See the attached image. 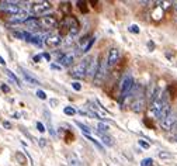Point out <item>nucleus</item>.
<instances>
[{
  "label": "nucleus",
  "instance_id": "412c9836",
  "mask_svg": "<svg viewBox=\"0 0 177 166\" xmlns=\"http://www.w3.org/2000/svg\"><path fill=\"white\" fill-rule=\"evenodd\" d=\"M163 14H165V10H163L160 6H156L152 11V19L156 20V21H159V20L163 17Z\"/></svg>",
  "mask_w": 177,
  "mask_h": 166
},
{
  "label": "nucleus",
  "instance_id": "58836bf2",
  "mask_svg": "<svg viewBox=\"0 0 177 166\" xmlns=\"http://www.w3.org/2000/svg\"><path fill=\"white\" fill-rule=\"evenodd\" d=\"M37 128L40 132H45V125L42 123H37Z\"/></svg>",
  "mask_w": 177,
  "mask_h": 166
},
{
  "label": "nucleus",
  "instance_id": "0eeeda50",
  "mask_svg": "<svg viewBox=\"0 0 177 166\" xmlns=\"http://www.w3.org/2000/svg\"><path fill=\"white\" fill-rule=\"evenodd\" d=\"M159 123H160V127H162L165 131H171V129H174L177 125V114L174 113V111H171L167 117L160 120Z\"/></svg>",
  "mask_w": 177,
  "mask_h": 166
},
{
  "label": "nucleus",
  "instance_id": "dca6fc26",
  "mask_svg": "<svg viewBox=\"0 0 177 166\" xmlns=\"http://www.w3.org/2000/svg\"><path fill=\"white\" fill-rule=\"evenodd\" d=\"M44 116H45V121L48 125V131L52 137H55V131H54V125H52V118H51V113L48 108H44Z\"/></svg>",
  "mask_w": 177,
  "mask_h": 166
},
{
  "label": "nucleus",
  "instance_id": "c03bdc74",
  "mask_svg": "<svg viewBox=\"0 0 177 166\" xmlns=\"http://www.w3.org/2000/svg\"><path fill=\"white\" fill-rule=\"evenodd\" d=\"M51 68H52V69H56V71H59V69H61L62 66H61V65H55V63H52V65H51Z\"/></svg>",
  "mask_w": 177,
  "mask_h": 166
},
{
  "label": "nucleus",
  "instance_id": "09e8293b",
  "mask_svg": "<svg viewBox=\"0 0 177 166\" xmlns=\"http://www.w3.org/2000/svg\"><path fill=\"white\" fill-rule=\"evenodd\" d=\"M174 132H176V141H177V125H176V128H174Z\"/></svg>",
  "mask_w": 177,
  "mask_h": 166
},
{
  "label": "nucleus",
  "instance_id": "72a5a7b5",
  "mask_svg": "<svg viewBox=\"0 0 177 166\" xmlns=\"http://www.w3.org/2000/svg\"><path fill=\"white\" fill-rule=\"evenodd\" d=\"M129 33H135V34H138L139 33V27L138 25H135V24H132V25H129Z\"/></svg>",
  "mask_w": 177,
  "mask_h": 166
},
{
  "label": "nucleus",
  "instance_id": "cd10ccee",
  "mask_svg": "<svg viewBox=\"0 0 177 166\" xmlns=\"http://www.w3.org/2000/svg\"><path fill=\"white\" fill-rule=\"evenodd\" d=\"M75 124H76L77 127H79L80 129H82L84 134H90V127H87V125H84V124H82V123H79V121H75Z\"/></svg>",
  "mask_w": 177,
  "mask_h": 166
},
{
  "label": "nucleus",
  "instance_id": "c756f323",
  "mask_svg": "<svg viewBox=\"0 0 177 166\" xmlns=\"http://www.w3.org/2000/svg\"><path fill=\"white\" fill-rule=\"evenodd\" d=\"M15 158H17V160H19L21 165H27V159H25V156L23 154H20V152H17L15 154Z\"/></svg>",
  "mask_w": 177,
  "mask_h": 166
},
{
  "label": "nucleus",
  "instance_id": "5701e85b",
  "mask_svg": "<svg viewBox=\"0 0 177 166\" xmlns=\"http://www.w3.org/2000/svg\"><path fill=\"white\" fill-rule=\"evenodd\" d=\"M97 137L100 138V141L103 142L104 145H107V146H113V139H111L110 137H107L106 134H100V132H97Z\"/></svg>",
  "mask_w": 177,
  "mask_h": 166
},
{
  "label": "nucleus",
  "instance_id": "de8ad7c7",
  "mask_svg": "<svg viewBox=\"0 0 177 166\" xmlns=\"http://www.w3.org/2000/svg\"><path fill=\"white\" fill-rule=\"evenodd\" d=\"M0 63H2V65H6V62H4V59L2 58V56H0Z\"/></svg>",
  "mask_w": 177,
  "mask_h": 166
},
{
  "label": "nucleus",
  "instance_id": "7c9ffc66",
  "mask_svg": "<svg viewBox=\"0 0 177 166\" xmlns=\"http://www.w3.org/2000/svg\"><path fill=\"white\" fill-rule=\"evenodd\" d=\"M159 158H160V159H171V158H173V155L169 154V152L162 151V152H159Z\"/></svg>",
  "mask_w": 177,
  "mask_h": 166
},
{
  "label": "nucleus",
  "instance_id": "c9c22d12",
  "mask_svg": "<svg viewBox=\"0 0 177 166\" xmlns=\"http://www.w3.org/2000/svg\"><path fill=\"white\" fill-rule=\"evenodd\" d=\"M77 4H79V9L82 10V13H87V7H84V6H86L84 2H79Z\"/></svg>",
  "mask_w": 177,
  "mask_h": 166
},
{
  "label": "nucleus",
  "instance_id": "a211bd4d",
  "mask_svg": "<svg viewBox=\"0 0 177 166\" xmlns=\"http://www.w3.org/2000/svg\"><path fill=\"white\" fill-rule=\"evenodd\" d=\"M66 160H67V163H69V166H83L79 158H77L76 155L70 154V152L66 154Z\"/></svg>",
  "mask_w": 177,
  "mask_h": 166
},
{
  "label": "nucleus",
  "instance_id": "4468645a",
  "mask_svg": "<svg viewBox=\"0 0 177 166\" xmlns=\"http://www.w3.org/2000/svg\"><path fill=\"white\" fill-rule=\"evenodd\" d=\"M131 108L134 113H142L145 110V98L144 96H140V97H135L134 102L131 104Z\"/></svg>",
  "mask_w": 177,
  "mask_h": 166
},
{
  "label": "nucleus",
  "instance_id": "f257e3e1",
  "mask_svg": "<svg viewBox=\"0 0 177 166\" xmlns=\"http://www.w3.org/2000/svg\"><path fill=\"white\" fill-rule=\"evenodd\" d=\"M167 96H169L167 90H165V92H162L159 96H156V97L152 100V103L149 104V114L153 118L159 117V114L162 111L163 106L167 103Z\"/></svg>",
  "mask_w": 177,
  "mask_h": 166
},
{
  "label": "nucleus",
  "instance_id": "b1692460",
  "mask_svg": "<svg viewBox=\"0 0 177 166\" xmlns=\"http://www.w3.org/2000/svg\"><path fill=\"white\" fill-rule=\"evenodd\" d=\"M96 128L98 129L97 132H100V134H107V132L110 131V128H108V125H106V124H103V123H98L97 125H96Z\"/></svg>",
  "mask_w": 177,
  "mask_h": 166
},
{
  "label": "nucleus",
  "instance_id": "79ce46f5",
  "mask_svg": "<svg viewBox=\"0 0 177 166\" xmlns=\"http://www.w3.org/2000/svg\"><path fill=\"white\" fill-rule=\"evenodd\" d=\"M38 141H40V146H41V148H44V146L46 145V142H45V139H44V138H40Z\"/></svg>",
  "mask_w": 177,
  "mask_h": 166
},
{
  "label": "nucleus",
  "instance_id": "7ed1b4c3",
  "mask_svg": "<svg viewBox=\"0 0 177 166\" xmlns=\"http://www.w3.org/2000/svg\"><path fill=\"white\" fill-rule=\"evenodd\" d=\"M107 62L103 61V59H100V62H98V66H97V71H96V75H94V79H93V85L94 86H100V85H103L104 79H106V76H107Z\"/></svg>",
  "mask_w": 177,
  "mask_h": 166
},
{
  "label": "nucleus",
  "instance_id": "37998d69",
  "mask_svg": "<svg viewBox=\"0 0 177 166\" xmlns=\"http://www.w3.org/2000/svg\"><path fill=\"white\" fill-rule=\"evenodd\" d=\"M2 90H3L4 93H9V92H10L9 86H6V85H2Z\"/></svg>",
  "mask_w": 177,
  "mask_h": 166
},
{
  "label": "nucleus",
  "instance_id": "6ab92c4d",
  "mask_svg": "<svg viewBox=\"0 0 177 166\" xmlns=\"http://www.w3.org/2000/svg\"><path fill=\"white\" fill-rule=\"evenodd\" d=\"M13 35L20 38V40H25V41H30L31 37H32V34H30L28 31H13Z\"/></svg>",
  "mask_w": 177,
  "mask_h": 166
},
{
  "label": "nucleus",
  "instance_id": "473e14b6",
  "mask_svg": "<svg viewBox=\"0 0 177 166\" xmlns=\"http://www.w3.org/2000/svg\"><path fill=\"white\" fill-rule=\"evenodd\" d=\"M140 166H153V160L150 158H146V159H144L140 162Z\"/></svg>",
  "mask_w": 177,
  "mask_h": 166
},
{
  "label": "nucleus",
  "instance_id": "4be33fe9",
  "mask_svg": "<svg viewBox=\"0 0 177 166\" xmlns=\"http://www.w3.org/2000/svg\"><path fill=\"white\" fill-rule=\"evenodd\" d=\"M25 25H27L28 30H40V23H38L37 19H28L25 21Z\"/></svg>",
  "mask_w": 177,
  "mask_h": 166
},
{
  "label": "nucleus",
  "instance_id": "aec40b11",
  "mask_svg": "<svg viewBox=\"0 0 177 166\" xmlns=\"http://www.w3.org/2000/svg\"><path fill=\"white\" fill-rule=\"evenodd\" d=\"M171 113V106H170V103H166L165 106H163V108H162V111H160V114H159V121L160 120H163V118H166L169 116V114Z\"/></svg>",
  "mask_w": 177,
  "mask_h": 166
},
{
  "label": "nucleus",
  "instance_id": "ddd939ff",
  "mask_svg": "<svg viewBox=\"0 0 177 166\" xmlns=\"http://www.w3.org/2000/svg\"><path fill=\"white\" fill-rule=\"evenodd\" d=\"M62 44V37L58 33H52V34L45 37V45H48L49 48H55V46Z\"/></svg>",
  "mask_w": 177,
  "mask_h": 166
},
{
  "label": "nucleus",
  "instance_id": "20e7f679",
  "mask_svg": "<svg viewBox=\"0 0 177 166\" xmlns=\"http://www.w3.org/2000/svg\"><path fill=\"white\" fill-rule=\"evenodd\" d=\"M63 23L67 27V35L70 38L77 37V34H79V31H80V25L77 23V20L75 17H72V15H67V17H65Z\"/></svg>",
  "mask_w": 177,
  "mask_h": 166
},
{
  "label": "nucleus",
  "instance_id": "f3484780",
  "mask_svg": "<svg viewBox=\"0 0 177 166\" xmlns=\"http://www.w3.org/2000/svg\"><path fill=\"white\" fill-rule=\"evenodd\" d=\"M20 71H21V73H23V76H24V79L27 80V82L30 83V85H32V86H40V85H41V83L38 82V80L35 79L34 76H31V75L28 73V72L25 71L24 68H20Z\"/></svg>",
  "mask_w": 177,
  "mask_h": 166
},
{
  "label": "nucleus",
  "instance_id": "c85d7f7f",
  "mask_svg": "<svg viewBox=\"0 0 177 166\" xmlns=\"http://www.w3.org/2000/svg\"><path fill=\"white\" fill-rule=\"evenodd\" d=\"M84 137H86V138L88 139V141H92L93 144H94L96 146H97L98 149H100V151H103V146H101V144H100V142H98V141H96V139L93 138V137H90V135H88V134H84Z\"/></svg>",
  "mask_w": 177,
  "mask_h": 166
},
{
  "label": "nucleus",
  "instance_id": "e433bc0d",
  "mask_svg": "<svg viewBox=\"0 0 177 166\" xmlns=\"http://www.w3.org/2000/svg\"><path fill=\"white\" fill-rule=\"evenodd\" d=\"M72 87H73L75 90H77V92H79V90H82V85H80L79 82H73V83H72Z\"/></svg>",
  "mask_w": 177,
  "mask_h": 166
},
{
  "label": "nucleus",
  "instance_id": "393cba45",
  "mask_svg": "<svg viewBox=\"0 0 177 166\" xmlns=\"http://www.w3.org/2000/svg\"><path fill=\"white\" fill-rule=\"evenodd\" d=\"M30 42H32L34 45H37V46H41L42 45V37H41V35H32Z\"/></svg>",
  "mask_w": 177,
  "mask_h": 166
},
{
  "label": "nucleus",
  "instance_id": "a19ab883",
  "mask_svg": "<svg viewBox=\"0 0 177 166\" xmlns=\"http://www.w3.org/2000/svg\"><path fill=\"white\" fill-rule=\"evenodd\" d=\"M3 127H4V128H7V129H10V128H11V124H10L9 121H3Z\"/></svg>",
  "mask_w": 177,
  "mask_h": 166
},
{
  "label": "nucleus",
  "instance_id": "9d476101",
  "mask_svg": "<svg viewBox=\"0 0 177 166\" xmlns=\"http://www.w3.org/2000/svg\"><path fill=\"white\" fill-rule=\"evenodd\" d=\"M97 66H98L97 58H96V56H88L87 58V68H86V77H88V79H92V80L94 79Z\"/></svg>",
  "mask_w": 177,
  "mask_h": 166
},
{
  "label": "nucleus",
  "instance_id": "f03ea898",
  "mask_svg": "<svg viewBox=\"0 0 177 166\" xmlns=\"http://www.w3.org/2000/svg\"><path fill=\"white\" fill-rule=\"evenodd\" d=\"M134 86H135V82L131 75H125L122 77L121 82H119V100L121 102H124V98H127L131 94Z\"/></svg>",
  "mask_w": 177,
  "mask_h": 166
},
{
  "label": "nucleus",
  "instance_id": "49530a36",
  "mask_svg": "<svg viewBox=\"0 0 177 166\" xmlns=\"http://www.w3.org/2000/svg\"><path fill=\"white\" fill-rule=\"evenodd\" d=\"M41 58H42V55H35V56H34V61H35V62H40Z\"/></svg>",
  "mask_w": 177,
  "mask_h": 166
},
{
  "label": "nucleus",
  "instance_id": "39448f33",
  "mask_svg": "<svg viewBox=\"0 0 177 166\" xmlns=\"http://www.w3.org/2000/svg\"><path fill=\"white\" fill-rule=\"evenodd\" d=\"M40 23V27L44 30H54V28H58V20H56L55 15L52 14H44L42 17L38 19Z\"/></svg>",
  "mask_w": 177,
  "mask_h": 166
},
{
  "label": "nucleus",
  "instance_id": "1a4fd4ad",
  "mask_svg": "<svg viewBox=\"0 0 177 166\" xmlns=\"http://www.w3.org/2000/svg\"><path fill=\"white\" fill-rule=\"evenodd\" d=\"M86 68H87V59H83V61H80L77 65H75L70 75L73 77H76V79L86 77Z\"/></svg>",
  "mask_w": 177,
  "mask_h": 166
},
{
  "label": "nucleus",
  "instance_id": "2eb2a0df",
  "mask_svg": "<svg viewBox=\"0 0 177 166\" xmlns=\"http://www.w3.org/2000/svg\"><path fill=\"white\" fill-rule=\"evenodd\" d=\"M27 20H28V15H27V13H25L24 10H21V11H19L17 14L10 15V17H9L10 23H23V21L25 23Z\"/></svg>",
  "mask_w": 177,
  "mask_h": 166
},
{
  "label": "nucleus",
  "instance_id": "9b49d317",
  "mask_svg": "<svg viewBox=\"0 0 177 166\" xmlns=\"http://www.w3.org/2000/svg\"><path fill=\"white\" fill-rule=\"evenodd\" d=\"M0 9L3 10V11H6L7 14H10V15H14L19 11H21V9L17 6L15 2H0Z\"/></svg>",
  "mask_w": 177,
  "mask_h": 166
},
{
  "label": "nucleus",
  "instance_id": "f8f14e48",
  "mask_svg": "<svg viewBox=\"0 0 177 166\" xmlns=\"http://www.w3.org/2000/svg\"><path fill=\"white\" fill-rule=\"evenodd\" d=\"M76 58L77 56L75 52H66L58 59V62L61 63V66H63V68H69V66H72V65L76 62Z\"/></svg>",
  "mask_w": 177,
  "mask_h": 166
},
{
  "label": "nucleus",
  "instance_id": "2f4dec72",
  "mask_svg": "<svg viewBox=\"0 0 177 166\" xmlns=\"http://www.w3.org/2000/svg\"><path fill=\"white\" fill-rule=\"evenodd\" d=\"M63 113L67 114V116H75V114H76V110H75L73 107H69V106H67V107L63 108Z\"/></svg>",
  "mask_w": 177,
  "mask_h": 166
},
{
  "label": "nucleus",
  "instance_id": "ea45409f",
  "mask_svg": "<svg viewBox=\"0 0 177 166\" xmlns=\"http://www.w3.org/2000/svg\"><path fill=\"white\" fill-rule=\"evenodd\" d=\"M69 6H70L69 3H66V4L63 3V4H62V10H63V11H66V13H69V10H70V7H69Z\"/></svg>",
  "mask_w": 177,
  "mask_h": 166
},
{
  "label": "nucleus",
  "instance_id": "bb28decb",
  "mask_svg": "<svg viewBox=\"0 0 177 166\" xmlns=\"http://www.w3.org/2000/svg\"><path fill=\"white\" fill-rule=\"evenodd\" d=\"M6 75H7V76H9V77H10V79H11V80H13V82H14V83H15V85H19V86H20V80H19V77L15 76V75H14V73H13V72H11V71H9V69H7V71H6Z\"/></svg>",
  "mask_w": 177,
  "mask_h": 166
},
{
  "label": "nucleus",
  "instance_id": "6e6552de",
  "mask_svg": "<svg viewBox=\"0 0 177 166\" xmlns=\"http://www.w3.org/2000/svg\"><path fill=\"white\" fill-rule=\"evenodd\" d=\"M119 58H121V54H119V49L118 48H110L108 49V54H107V68H114L117 63H118Z\"/></svg>",
  "mask_w": 177,
  "mask_h": 166
},
{
  "label": "nucleus",
  "instance_id": "8fccbe9b",
  "mask_svg": "<svg viewBox=\"0 0 177 166\" xmlns=\"http://www.w3.org/2000/svg\"><path fill=\"white\" fill-rule=\"evenodd\" d=\"M173 4H174V9H176V10H177V2H174V3H173Z\"/></svg>",
  "mask_w": 177,
  "mask_h": 166
},
{
  "label": "nucleus",
  "instance_id": "a878e982",
  "mask_svg": "<svg viewBox=\"0 0 177 166\" xmlns=\"http://www.w3.org/2000/svg\"><path fill=\"white\" fill-rule=\"evenodd\" d=\"M167 93L171 96V97H176L177 96V83H173L167 87Z\"/></svg>",
  "mask_w": 177,
  "mask_h": 166
},
{
  "label": "nucleus",
  "instance_id": "f704fd0d",
  "mask_svg": "<svg viewBox=\"0 0 177 166\" xmlns=\"http://www.w3.org/2000/svg\"><path fill=\"white\" fill-rule=\"evenodd\" d=\"M37 96L41 98V100H45L46 98V93L44 90H37Z\"/></svg>",
  "mask_w": 177,
  "mask_h": 166
},
{
  "label": "nucleus",
  "instance_id": "4c0bfd02",
  "mask_svg": "<svg viewBox=\"0 0 177 166\" xmlns=\"http://www.w3.org/2000/svg\"><path fill=\"white\" fill-rule=\"evenodd\" d=\"M139 145H140V146H142V148H145V149H148V148L150 146V144H148V142H145L144 139H139Z\"/></svg>",
  "mask_w": 177,
  "mask_h": 166
},
{
  "label": "nucleus",
  "instance_id": "a18cd8bd",
  "mask_svg": "<svg viewBox=\"0 0 177 166\" xmlns=\"http://www.w3.org/2000/svg\"><path fill=\"white\" fill-rule=\"evenodd\" d=\"M42 56L46 59V61H51V55H49V54H42Z\"/></svg>",
  "mask_w": 177,
  "mask_h": 166
},
{
  "label": "nucleus",
  "instance_id": "423d86ee",
  "mask_svg": "<svg viewBox=\"0 0 177 166\" xmlns=\"http://www.w3.org/2000/svg\"><path fill=\"white\" fill-rule=\"evenodd\" d=\"M52 9L49 2H35L30 6V11L34 15H44V13L49 11Z\"/></svg>",
  "mask_w": 177,
  "mask_h": 166
}]
</instances>
